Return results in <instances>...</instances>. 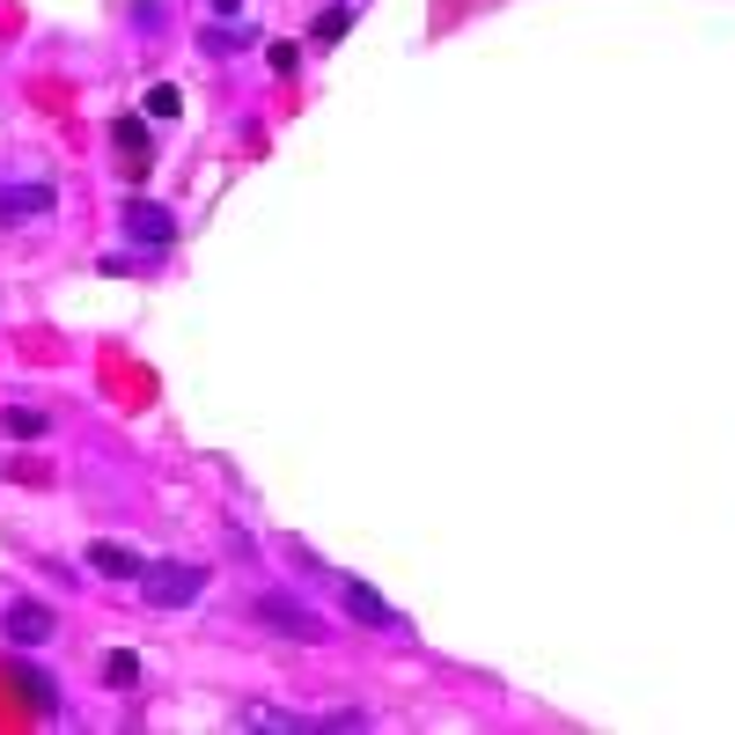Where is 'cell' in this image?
<instances>
[{"instance_id":"cell-1","label":"cell","mask_w":735,"mask_h":735,"mask_svg":"<svg viewBox=\"0 0 735 735\" xmlns=\"http://www.w3.org/2000/svg\"><path fill=\"white\" fill-rule=\"evenodd\" d=\"M140 596L155 603V611H192L199 596H206V566H192V559H155L140 574Z\"/></svg>"},{"instance_id":"cell-2","label":"cell","mask_w":735,"mask_h":735,"mask_svg":"<svg viewBox=\"0 0 735 735\" xmlns=\"http://www.w3.org/2000/svg\"><path fill=\"white\" fill-rule=\"evenodd\" d=\"M250 618H258V625H272L280 640H324V618L302 611L294 596H258V603H250Z\"/></svg>"},{"instance_id":"cell-3","label":"cell","mask_w":735,"mask_h":735,"mask_svg":"<svg viewBox=\"0 0 735 735\" xmlns=\"http://www.w3.org/2000/svg\"><path fill=\"white\" fill-rule=\"evenodd\" d=\"M52 206H59V192H52L45 177H23V184L0 177V220H8V228H15V220H52Z\"/></svg>"},{"instance_id":"cell-4","label":"cell","mask_w":735,"mask_h":735,"mask_svg":"<svg viewBox=\"0 0 735 735\" xmlns=\"http://www.w3.org/2000/svg\"><path fill=\"white\" fill-rule=\"evenodd\" d=\"M125 244H140V250H170L177 244V220L155 206V199H125Z\"/></svg>"},{"instance_id":"cell-5","label":"cell","mask_w":735,"mask_h":735,"mask_svg":"<svg viewBox=\"0 0 735 735\" xmlns=\"http://www.w3.org/2000/svg\"><path fill=\"white\" fill-rule=\"evenodd\" d=\"M0 633L15 640V647H45V640L59 633V618H52L45 603H30V596H23V603H8V618H0Z\"/></svg>"},{"instance_id":"cell-6","label":"cell","mask_w":735,"mask_h":735,"mask_svg":"<svg viewBox=\"0 0 735 735\" xmlns=\"http://www.w3.org/2000/svg\"><path fill=\"white\" fill-rule=\"evenodd\" d=\"M81 566H89V574H111V581H140L147 574V559L133 552V544H118V538H97L89 552H81Z\"/></svg>"},{"instance_id":"cell-7","label":"cell","mask_w":735,"mask_h":735,"mask_svg":"<svg viewBox=\"0 0 735 735\" xmlns=\"http://www.w3.org/2000/svg\"><path fill=\"white\" fill-rule=\"evenodd\" d=\"M339 596H346V611L361 618V625H383V633H405V625H397V611L383 603V596H375V588H361V581H346V574H339Z\"/></svg>"},{"instance_id":"cell-8","label":"cell","mask_w":735,"mask_h":735,"mask_svg":"<svg viewBox=\"0 0 735 735\" xmlns=\"http://www.w3.org/2000/svg\"><path fill=\"white\" fill-rule=\"evenodd\" d=\"M111 140H118V155H125V177H147V170H155V140H147L140 118H118V125H111Z\"/></svg>"},{"instance_id":"cell-9","label":"cell","mask_w":735,"mask_h":735,"mask_svg":"<svg viewBox=\"0 0 735 735\" xmlns=\"http://www.w3.org/2000/svg\"><path fill=\"white\" fill-rule=\"evenodd\" d=\"M199 45L214 52V59H236V52H250V45H258V30H250V23H236V15H220V23H206V30H199Z\"/></svg>"},{"instance_id":"cell-10","label":"cell","mask_w":735,"mask_h":735,"mask_svg":"<svg viewBox=\"0 0 735 735\" xmlns=\"http://www.w3.org/2000/svg\"><path fill=\"white\" fill-rule=\"evenodd\" d=\"M236 728H265V735H309V713H280V706H236Z\"/></svg>"},{"instance_id":"cell-11","label":"cell","mask_w":735,"mask_h":735,"mask_svg":"<svg viewBox=\"0 0 735 735\" xmlns=\"http://www.w3.org/2000/svg\"><path fill=\"white\" fill-rule=\"evenodd\" d=\"M346 30H353V0H339V8H324L317 15V45H339Z\"/></svg>"},{"instance_id":"cell-12","label":"cell","mask_w":735,"mask_h":735,"mask_svg":"<svg viewBox=\"0 0 735 735\" xmlns=\"http://www.w3.org/2000/svg\"><path fill=\"white\" fill-rule=\"evenodd\" d=\"M8 434L37 441V434H45V412H37V405H8Z\"/></svg>"},{"instance_id":"cell-13","label":"cell","mask_w":735,"mask_h":735,"mask_svg":"<svg viewBox=\"0 0 735 735\" xmlns=\"http://www.w3.org/2000/svg\"><path fill=\"white\" fill-rule=\"evenodd\" d=\"M15 685L30 691V706H37V713H52V706H59V699H52V677H37V669H15Z\"/></svg>"},{"instance_id":"cell-14","label":"cell","mask_w":735,"mask_h":735,"mask_svg":"<svg viewBox=\"0 0 735 735\" xmlns=\"http://www.w3.org/2000/svg\"><path fill=\"white\" fill-rule=\"evenodd\" d=\"M177 111H184V97H177L170 81H155V89H147V118H177Z\"/></svg>"},{"instance_id":"cell-15","label":"cell","mask_w":735,"mask_h":735,"mask_svg":"<svg viewBox=\"0 0 735 735\" xmlns=\"http://www.w3.org/2000/svg\"><path fill=\"white\" fill-rule=\"evenodd\" d=\"M103 677H111V685H133V677H140V662L118 647V655H103Z\"/></svg>"},{"instance_id":"cell-16","label":"cell","mask_w":735,"mask_h":735,"mask_svg":"<svg viewBox=\"0 0 735 735\" xmlns=\"http://www.w3.org/2000/svg\"><path fill=\"white\" fill-rule=\"evenodd\" d=\"M324 728H368V713L361 706H339V713H324Z\"/></svg>"},{"instance_id":"cell-17","label":"cell","mask_w":735,"mask_h":735,"mask_svg":"<svg viewBox=\"0 0 735 735\" xmlns=\"http://www.w3.org/2000/svg\"><path fill=\"white\" fill-rule=\"evenodd\" d=\"M214 15H244V0H214Z\"/></svg>"}]
</instances>
